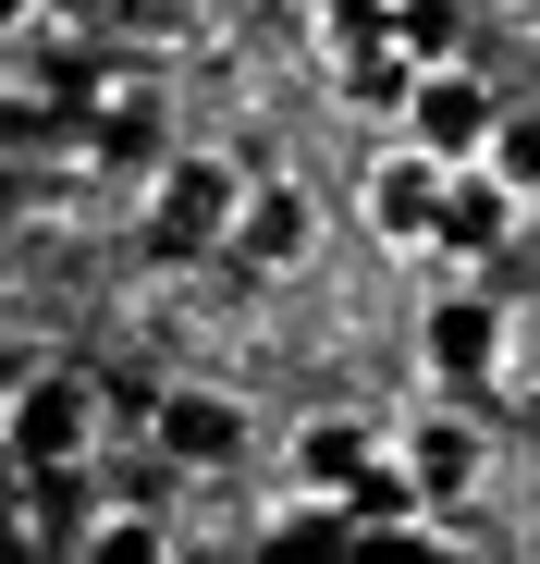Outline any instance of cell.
<instances>
[{"label": "cell", "mask_w": 540, "mask_h": 564, "mask_svg": "<svg viewBox=\"0 0 540 564\" xmlns=\"http://www.w3.org/2000/svg\"><path fill=\"white\" fill-rule=\"evenodd\" d=\"M74 564H172V528L148 503H111V516H86V552Z\"/></svg>", "instance_id": "11"}, {"label": "cell", "mask_w": 540, "mask_h": 564, "mask_svg": "<svg viewBox=\"0 0 540 564\" xmlns=\"http://www.w3.org/2000/svg\"><path fill=\"white\" fill-rule=\"evenodd\" d=\"M492 123H504V99L467 74V62H442V74H418V99H406V148H430L442 172H467V160H492Z\"/></svg>", "instance_id": "2"}, {"label": "cell", "mask_w": 540, "mask_h": 564, "mask_svg": "<svg viewBox=\"0 0 540 564\" xmlns=\"http://www.w3.org/2000/svg\"><path fill=\"white\" fill-rule=\"evenodd\" d=\"M369 466H381V442H369V417H307L295 430V491H356V479H369Z\"/></svg>", "instance_id": "9"}, {"label": "cell", "mask_w": 540, "mask_h": 564, "mask_svg": "<svg viewBox=\"0 0 540 564\" xmlns=\"http://www.w3.org/2000/svg\"><path fill=\"white\" fill-rule=\"evenodd\" d=\"M418 503H430V491L406 479V454H381V466H369L356 491H332V516H344V528H406Z\"/></svg>", "instance_id": "12"}, {"label": "cell", "mask_w": 540, "mask_h": 564, "mask_svg": "<svg viewBox=\"0 0 540 564\" xmlns=\"http://www.w3.org/2000/svg\"><path fill=\"white\" fill-rule=\"evenodd\" d=\"M406 479H418L430 503L479 491V430H467V417H418V442H406Z\"/></svg>", "instance_id": "10"}, {"label": "cell", "mask_w": 540, "mask_h": 564, "mask_svg": "<svg viewBox=\"0 0 540 564\" xmlns=\"http://www.w3.org/2000/svg\"><path fill=\"white\" fill-rule=\"evenodd\" d=\"M111 13H123L136 37H185V25H197V0H111Z\"/></svg>", "instance_id": "14"}, {"label": "cell", "mask_w": 540, "mask_h": 564, "mask_svg": "<svg viewBox=\"0 0 540 564\" xmlns=\"http://www.w3.org/2000/svg\"><path fill=\"white\" fill-rule=\"evenodd\" d=\"M492 356H504L492 295H442V307H430V368H442L455 393H479V381H492Z\"/></svg>", "instance_id": "7"}, {"label": "cell", "mask_w": 540, "mask_h": 564, "mask_svg": "<svg viewBox=\"0 0 540 564\" xmlns=\"http://www.w3.org/2000/svg\"><path fill=\"white\" fill-rule=\"evenodd\" d=\"M320 246V209L295 197V184H246V221H234V258L246 270H295Z\"/></svg>", "instance_id": "6"}, {"label": "cell", "mask_w": 540, "mask_h": 564, "mask_svg": "<svg viewBox=\"0 0 540 564\" xmlns=\"http://www.w3.org/2000/svg\"><path fill=\"white\" fill-rule=\"evenodd\" d=\"M25 25H37V0H0V37H25Z\"/></svg>", "instance_id": "15"}, {"label": "cell", "mask_w": 540, "mask_h": 564, "mask_svg": "<svg viewBox=\"0 0 540 564\" xmlns=\"http://www.w3.org/2000/svg\"><path fill=\"white\" fill-rule=\"evenodd\" d=\"M492 184H504V197H540V111H504L492 123V160H479Z\"/></svg>", "instance_id": "13"}, {"label": "cell", "mask_w": 540, "mask_h": 564, "mask_svg": "<svg viewBox=\"0 0 540 564\" xmlns=\"http://www.w3.org/2000/svg\"><path fill=\"white\" fill-rule=\"evenodd\" d=\"M504 234H516V197H504V184L467 160L455 184H442V234H430V246H442V258H492Z\"/></svg>", "instance_id": "8"}, {"label": "cell", "mask_w": 540, "mask_h": 564, "mask_svg": "<svg viewBox=\"0 0 540 564\" xmlns=\"http://www.w3.org/2000/svg\"><path fill=\"white\" fill-rule=\"evenodd\" d=\"M246 221V172L222 148H185V160H160V234L172 246H234Z\"/></svg>", "instance_id": "3"}, {"label": "cell", "mask_w": 540, "mask_h": 564, "mask_svg": "<svg viewBox=\"0 0 540 564\" xmlns=\"http://www.w3.org/2000/svg\"><path fill=\"white\" fill-rule=\"evenodd\" d=\"M442 184H455V172H442L430 148H381L369 160V234L381 246H430L442 234Z\"/></svg>", "instance_id": "4"}, {"label": "cell", "mask_w": 540, "mask_h": 564, "mask_svg": "<svg viewBox=\"0 0 540 564\" xmlns=\"http://www.w3.org/2000/svg\"><path fill=\"white\" fill-rule=\"evenodd\" d=\"M0 442H13V466H37V479H74V466L99 454V381H86V368H37L13 393V417H0Z\"/></svg>", "instance_id": "1"}, {"label": "cell", "mask_w": 540, "mask_h": 564, "mask_svg": "<svg viewBox=\"0 0 540 564\" xmlns=\"http://www.w3.org/2000/svg\"><path fill=\"white\" fill-rule=\"evenodd\" d=\"M148 442H160L172 466H234V454H246V405H234V393H160Z\"/></svg>", "instance_id": "5"}]
</instances>
